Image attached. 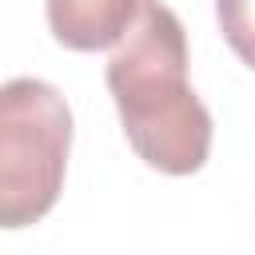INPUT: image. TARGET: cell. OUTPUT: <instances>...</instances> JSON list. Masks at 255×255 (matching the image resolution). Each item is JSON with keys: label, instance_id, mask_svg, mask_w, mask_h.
Instances as JSON below:
<instances>
[{"label": "cell", "instance_id": "obj_2", "mask_svg": "<svg viewBox=\"0 0 255 255\" xmlns=\"http://www.w3.org/2000/svg\"><path fill=\"white\" fill-rule=\"evenodd\" d=\"M72 112L64 96L32 76L0 92V223L8 231L40 223L64 187Z\"/></svg>", "mask_w": 255, "mask_h": 255}, {"label": "cell", "instance_id": "obj_1", "mask_svg": "<svg viewBox=\"0 0 255 255\" xmlns=\"http://www.w3.org/2000/svg\"><path fill=\"white\" fill-rule=\"evenodd\" d=\"M108 92L135 155L163 175H191L211 151V112L187 84V32L179 16L143 0L131 32L112 48Z\"/></svg>", "mask_w": 255, "mask_h": 255}, {"label": "cell", "instance_id": "obj_4", "mask_svg": "<svg viewBox=\"0 0 255 255\" xmlns=\"http://www.w3.org/2000/svg\"><path fill=\"white\" fill-rule=\"evenodd\" d=\"M215 20L231 52L255 68V0H215Z\"/></svg>", "mask_w": 255, "mask_h": 255}, {"label": "cell", "instance_id": "obj_3", "mask_svg": "<svg viewBox=\"0 0 255 255\" xmlns=\"http://www.w3.org/2000/svg\"><path fill=\"white\" fill-rule=\"evenodd\" d=\"M143 0H48V28L72 52L116 48L139 20Z\"/></svg>", "mask_w": 255, "mask_h": 255}]
</instances>
